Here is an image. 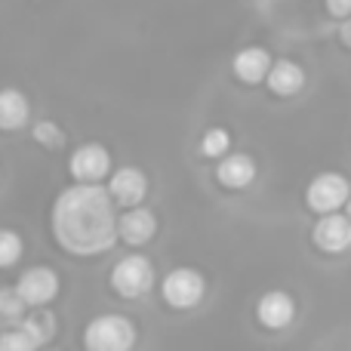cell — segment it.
<instances>
[{
	"label": "cell",
	"instance_id": "11",
	"mask_svg": "<svg viewBox=\"0 0 351 351\" xmlns=\"http://www.w3.org/2000/svg\"><path fill=\"white\" fill-rule=\"evenodd\" d=\"M256 317H259V324L268 327V330H284V327H290L293 317H296V305H293L290 293L271 290L259 299V305H256Z\"/></svg>",
	"mask_w": 351,
	"mask_h": 351
},
{
	"label": "cell",
	"instance_id": "1",
	"mask_svg": "<svg viewBox=\"0 0 351 351\" xmlns=\"http://www.w3.org/2000/svg\"><path fill=\"white\" fill-rule=\"evenodd\" d=\"M114 204L99 182H77L53 204V237L74 256H96L117 241Z\"/></svg>",
	"mask_w": 351,
	"mask_h": 351
},
{
	"label": "cell",
	"instance_id": "4",
	"mask_svg": "<svg viewBox=\"0 0 351 351\" xmlns=\"http://www.w3.org/2000/svg\"><path fill=\"white\" fill-rule=\"evenodd\" d=\"M111 287L127 299L145 296V293L154 287L152 262H148L145 256H127V259H121L114 265V271H111Z\"/></svg>",
	"mask_w": 351,
	"mask_h": 351
},
{
	"label": "cell",
	"instance_id": "2",
	"mask_svg": "<svg viewBox=\"0 0 351 351\" xmlns=\"http://www.w3.org/2000/svg\"><path fill=\"white\" fill-rule=\"evenodd\" d=\"M84 346L90 351H130L136 346V327L123 315H99L86 324Z\"/></svg>",
	"mask_w": 351,
	"mask_h": 351
},
{
	"label": "cell",
	"instance_id": "14",
	"mask_svg": "<svg viewBox=\"0 0 351 351\" xmlns=\"http://www.w3.org/2000/svg\"><path fill=\"white\" fill-rule=\"evenodd\" d=\"M31 117V105L28 96L19 90H0V130L12 133V130H22Z\"/></svg>",
	"mask_w": 351,
	"mask_h": 351
},
{
	"label": "cell",
	"instance_id": "7",
	"mask_svg": "<svg viewBox=\"0 0 351 351\" xmlns=\"http://www.w3.org/2000/svg\"><path fill=\"white\" fill-rule=\"evenodd\" d=\"M68 170H71L74 182H102L111 173V154L105 145L99 142H86L68 160Z\"/></svg>",
	"mask_w": 351,
	"mask_h": 351
},
{
	"label": "cell",
	"instance_id": "19",
	"mask_svg": "<svg viewBox=\"0 0 351 351\" xmlns=\"http://www.w3.org/2000/svg\"><path fill=\"white\" fill-rule=\"evenodd\" d=\"M25 253V243L16 231L0 228V268H12Z\"/></svg>",
	"mask_w": 351,
	"mask_h": 351
},
{
	"label": "cell",
	"instance_id": "17",
	"mask_svg": "<svg viewBox=\"0 0 351 351\" xmlns=\"http://www.w3.org/2000/svg\"><path fill=\"white\" fill-rule=\"evenodd\" d=\"M28 305L22 302V296L16 293V287H3L0 290V327H12L25 317Z\"/></svg>",
	"mask_w": 351,
	"mask_h": 351
},
{
	"label": "cell",
	"instance_id": "24",
	"mask_svg": "<svg viewBox=\"0 0 351 351\" xmlns=\"http://www.w3.org/2000/svg\"><path fill=\"white\" fill-rule=\"evenodd\" d=\"M342 206H346V216L351 219V194H348V197H346V204H342Z\"/></svg>",
	"mask_w": 351,
	"mask_h": 351
},
{
	"label": "cell",
	"instance_id": "18",
	"mask_svg": "<svg viewBox=\"0 0 351 351\" xmlns=\"http://www.w3.org/2000/svg\"><path fill=\"white\" fill-rule=\"evenodd\" d=\"M31 348H37V342L22 324H12V327H6L0 333V351H31Z\"/></svg>",
	"mask_w": 351,
	"mask_h": 351
},
{
	"label": "cell",
	"instance_id": "5",
	"mask_svg": "<svg viewBox=\"0 0 351 351\" xmlns=\"http://www.w3.org/2000/svg\"><path fill=\"white\" fill-rule=\"evenodd\" d=\"M348 194H351V185L342 173H321L311 179L308 191H305V204H308V210H315L321 216V213L342 210Z\"/></svg>",
	"mask_w": 351,
	"mask_h": 351
},
{
	"label": "cell",
	"instance_id": "10",
	"mask_svg": "<svg viewBox=\"0 0 351 351\" xmlns=\"http://www.w3.org/2000/svg\"><path fill=\"white\" fill-rule=\"evenodd\" d=\"M108 194L114 204L121 206H136L145 200L148 194V179L139 167H121V170L111 173V182H108Z\"/></svg>",
	"mask_w": 351,
	"mask_h": 351
},
{
	"label": "cell",
	"instance_id": "3",
	"mask_svg": "<svg viewBox=\"0 0 351 351\" xmlns=\"http://www.w3.org/2000/svg\"><path fill=\"white\" fill-rule=\"evenodd\" d=\"M164 302L173 308H194L206 293V280L197 268H173L160 284Z\"/></svg>",
	"mask_w": 351,
	"mask_h": 351
},
{
	"label": "cell",
	"instance_id": "21",
	"mask_svg": "<svg viewBox=\"0 0 351 351\" xmlns=\"http://www.w3.org/2000/svg\"><path fill=\"white\" fill-rule=\"evenodd\" d=\"M31 133H34V142H40V145H47V148H62L65 145V133H62L53 121H37Z\"/></svg>",
	"mask_w": 351,
	"mask_h": 351
},
{
	"label": "cell",
	"instance_id": "20",
	"mask_svg": "<svg viewBox=\"0 0 351 351\" xmlns=\"http://www.w3.org/2000/svg\"><path fill=\"white\" fill-rule=\"evenodd\" d=\"M228 148H231V136L222 127L206 130L204 139H200V154H206V158H222Z\"/></svg>",
	"mask_w": 351,
	"mask_h": 351
},
{
	"label": "cell",
	"instance_id": "23",
	"mask_svg": "<svg viewBox=\"0 0 351 351\" xmlns=\"http://www.w3.org/2000/svg\"><path fill=\"white\" fill-rule=\"evenodd\" d=\"M339 40L346 43V47H351V16L342 19V25H339Z\"/></svg>",
	"mask_w": 351,
	"mask_h": 351
},
{
	"label": "cell",
	"instance_id": "8",
	"mask_svg": "<svg viewBox=\"0 0 351 351\" xmlns=\"http://www.w3.org/2000/svg\"><path fill=\"white\" fill-rule=\"evenodd\" d=\"M114 231L123 243H130V247H142V243H148L154 234H158V216H154L152 210H145V206H139V204L127 206V213L114 222Z\"/></svg>",
	"mask_w": 351,
	"mask_h": 351
},
{
	"label": "cell",
	"instance_id": "22",
	"mask_svg": "<svg viewBox=\"0 0 351 351\" xmlns=\"http://www.w3.org/2000/svg\"><path fill=\"white\" fill-rule=\"evenodd\" d=\"M327 10H330V16L346 19L351 16V0H327Z\"/></svg>",
	"mask_w": 351,
	"mask_h": 351
},
{
	"label": "cell",
	"instance_id": "12",
	"mask_svg": "<svg viewBox=\"0 0 351 351\" xmlns=\"http://www.w3.org/2000/svg\"><path fill=\"white\" fill-rule=\"evenodd\" d=\"M265 84L274 96H296V93H302V86H305V71H302V65L293 59L271 62V65H268V74H265Z\"/></svg>",
	"mask_w": 351,
	"mask_h": 351
},
{
	"label": "cell",
	"instance_id": "9",
	"mask_svg": "<svg viewBox=\"0 0 351 351\" xmlns=\"http://www.w3.org/2000/svg\"><path fill=\"white\" fill-rule=\"evenodd\" d=\"M315 243L324 250V253H346L351 247V219L336 213H321L315 231H311Z\"/></svg>",
	"mask_w": 351,
	"mask_h": 351
},
{
	"label": "cell",
	"instance_id": "13",
	"mask_svg": "<svg viewBox=\"0 0 351 351\" xmlns=\"http://www.w3.org/2000/svg\"><path fill=\"white\" fill-rule=\"evenodd\" d=\"M216 179L222 182L225 188H234V191H241V188L253 185L256 179V160L250 158V154H222V160H219L216 167Z\"/></svg>",
	"mask_w": 351,
	"mask_h": 351
},
{
	"label": "cell",
	"instance_id": "6",
	"mask_svg": "<svg viewBox=\"0 0 351 351\" xmlns=\"http://www.w3.org/2000/svg\"><path fill=\"white\" fill-rule=\"evenodd\" d=\"M16 293L22 296V302L28 308H37V305H49L56 296H59V274L47 265H34L19 278Z\"/></svg>",
	"mask_w": 351,
	"mask_h": 351
},
{
	"label": "cell",
	"instance_id": "16",
	"mask_svg": "<svg viewBox=\"0 0 351 351\" xmlns=\"http://www.w3.org/2000/svg\"><path fill=\"white\" fill-rule=\"evenodd\" d=\"M22 324L25 330H28L31 336H34V342L37 346H43V342H49L53 339V333H56V317L49 315V311H43V305H37V311L34 315H28V317H22Z\"/></svg>",
	"mask_w": 351,
	"mask_h": 351
},
{
	"label": "cell",
	"instance_id": "15",
	"mask_svg": "<svg viewBox=\"0 0 351 351\" xmlns=\"http://www.w3.org/2000/svg\"><path fill=\"white\" fill-rule=\"evenodd\" d=\"M268 65H271V56H268V49H262V47L241 49V53L234 56V62H231L234 74L243 80V84H259V80H265Z\"/></svg>",
	"mask_w": 351,
	"mask_h": 351
}]
</instances>
